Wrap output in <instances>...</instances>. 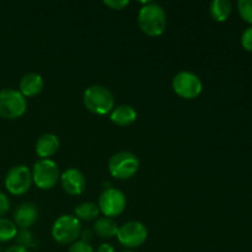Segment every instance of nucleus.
I'll list each match as a JSON object with an SVG mask.
<instances>
[{
  "mask_svg": "<svg viewBox=\"0 0 252 252\" xmlns=\"http://www.w3.org/2000/svg\"><path fill=\"white\" fill-rule=\"evenodd\" d=\"M137 116V111L132 106L121 105L111 111L110 118L115 125L120 126V127H127V126H130L135 122Z\"/></svg>",
  "mask_w": 252,
  "mask_h": 252,
  "instance_id": "nucleus-15",
  "label": "nucleus"
},
{
  "mask_svg": "<svg viewBox=\"0 0 252 252\" xmlns=\"http://www.w3.org/2000/svg\"><path fill=\"white\" fill-rule=\"evenodd\" d=\"M27 110V101L19 90L7 88L0 90V117L16 120L22 117Z\"/></svg>",
  "mask_w": 252,
  "mask_h": 252,
  "instance_id": "nucleus-4",
  "label": "nucleus"
},
{
  "mask_svg": "<svg viewBox=\"0 0 252 252\" xmlns=\"http://www.w3.org/2000/svg\"><path fill=\"white\" fill-rule=\"evenodd\" d=\"M44 88V81L39 74L37 73H29L25 74L21 78L19 84L20 93L22 94L25 98L26 97H33L38 94L42 93Z\"/></svg>",
  "mask_w": 252,
  "mask_h": 252,
  "instance_id": "nucleus-13",
  "label": "nucleus"
},
{
  "mask_svg": "<svg viewBox=\"0 0 252 252\" xmlns=\"http://www.w3.org/2000/svg\"><path fill=\"white\" fill-rule=\"evenodd\" d=\"M31 172L33 184L44 191L53 189L61 179L58 165L51 159L37 160Z\"/></svg>",
  "mask_w": 252,
  "mask_h": 252,
  "instance_id": "nucleus-6",
  "label": "nucleus"
},
{
  "mask_svg": "<svg viewBox=\"0 0 252 252\" xmlns=\"http://www.w3.org/2000/svg\"><path fill=\"white\" fill-rule=\"evenodd\" d=\"M117 239L125 248L137 249L147 241L148 229L140 221H127L122 226H118Z\"/></svg>",
  "mask_w": 252,
  "mask_h": 252,
  "instance_id": "nucleus-10",
  "label": "nucleus"
},
{
  "mask_svg": "<svg viewBox=\"0 0 252 252\" xmlns=\"http://www.w3.org/2000/svg\"><path fill=\"white\" fill-rule=\"evenodd\" d=\"M139 159L130 152H118L108 161V171L117 180H128L139 170Z\"/></svg>",
  "mask_w": 252,
  "mask_h": 252,
  "instance_id": "nucleus-5",
  "label": "nucleus"
},
{
  "mask_svg": "<svg viewBox=\"0 0 252 252\" xmlns=\"http://www.w3.org/2000/svg\"><path fill=\"white\" fill-rule=\"evenodd\" d=\"M241 46L246 51L252 52V26L248 27L241 34Z\"/></svg>",
  "mask_w": 252,
  "mask_h": 252,
  "instance_id": "nucleus-23",
  "label": "nucleus"
},
{
  "mask_svg": "<svg viewBox=\"0 0 252 252\" xmlns=\"http://www.w3.org/2000/svg\"><path fill=\"white\" fill-rule=\"evenodd\" d=\"M0 252H2V251H1V248H0Z\"/></svg>",
  "mask_w": 252,
  "mask_h": 252,
  "instance_id": "nucleus-30",
  "label": "nucleus"
},
{
  "mask_svg": "<svg viewBox=\"0 0 252 252\" xmlns=\"http://www.w3.org/2000/svg\"><path fill=\"white\" fill-rule=\"evenodd\" d=\"M4 252H30V251L26 250V249L21 248V246H19V245H14V246H10V248H7Z\"/></svg>",
  "mask_w": 252,
  "mask_h": 252,
  "instance_id": "nucleus-28",
  "label": "nucleus"
},
{
  "mask_svg": "<svg viewBox=\"0 0 252 252\" xmlns=\"http://www.w3.org/2000/svg\"><path fill=\"white\" fill-rule=\"evenodd\" d=\"M94 231L102 239H112L117 236L118 225L112 218L102 217L96 219L94 224Z\"/></svg>",
  "mask_w": 252,
  "mask_h": 252,
  "instance_id": "nucleus-16",
  "label": "nucleus"
},
{
  "mask_svg": "<svg viewBox=\"0 0 252 252\" xmlns=\"http://www.w3.org/2000/svg\"><path fill=\"white\" fill-rule=\"evenodd\" d=\"M59 180L64 191L70 196H80L86 187V180L83 172L74 167L65 170Z\"/></svg>",
  "mask_w": 252,
  "mask_h": 252,
  "instance_id": "nucleus-11",
  "label": "nucleus"
},
{
  "mask_svg": "<svg viewBox=\"0 0 252 252\" xmlns=\"http://www.w3.org/2000/svg\"><path fill=\"white\" fill-rule=\"evenodd\" d=\"M172 89L180 97L192 100L201 95L203 84L199 76L192 71H180L172 79Z\"/></svg>",
  "mask_w": 252,
  "mask_h": 252,
  "instance_id": "nucleus-8",
  "label": "nucleus"
},
{
  "mask_svg": "<svg viewBox=\"0 0 252 252\" xmlns=\"http://www.w3.org/2000/svg\"><path fill=\"white\" fill-rule=\"evenodd\" d=\"M17 226L7 218H0V243H9L17 235Z\"/></svg>",
  "mask_w": 252,
  "mask_h": 252,
  "instance_id": "nucleus-19",
  "label": "nucleus"
},
{
  "mask_svg": "<svg viewBox=\"0 0 252 252\" xmlns=\"http://www.w3.org/2000/svg\"><path fill=\"white\" fill-rule=\"evenodd\" d=\"M38 218V209L32 202H24L14 211V223L20 229H30Z\"/></svg>",
  "mask_w": 252,
  "mask_h": 252,
  "instance_id": "nucleus-12",
  "label": "nucleus"
},
{
  "mask_svg": "<svg viewBox=\"0 0 252 252\" xmlns=\"http://www.w3.org/2000/svg\"><path fill=\"white\" fill-rule=\"evenodd\" d=\"M98 209L107 218H115L125 212L127 199L122 191L113 187H108L98 197Z\"/></svg>",
  "mask_w": 252,
  "mask_h": 252,
  "instance_id": "nucleus-9",
  "label": "nucleus"
},
{
  "mask_svg": "<svg viewBox=\"0 0 252 252\" xmlns=\"http://www.w3.org/2000/svg\"><path fill=\"white\" fill-rule=\"evenodd\" d=\"M138 26L149 37H158L166 29V14L161 5L147 2L138 12Z\"/></svg>",
  "mask_w": 252,
  "mask_h": 252,
  "instance_id": "nucleus-1",
  "label": "nucleus"
},
{
  "mask_svg": "<svg viewBox=\"0 0 252 252\" xmlns=\"http://www.w3.org/2000/svg\"><path fill=\"white\" fill-rule=\"evenodd\" d=\"M10 209V201L4 192L0 191V218L5 216Z\"/></svg>",
  "mask_w": 252,
  "mask_h": 252,
  "instance_id": "nucleus-25",
  "label": "nucleus"
},
{
  "mask_svg": "<svg viewBox=\"0 0 252 252\" xmlns=\"http://www.w3.org/2000/svg\"><path fill=\"white\" fill-rule=\"evenodd\" d=\"M93 236H94V233L90 230V229H85V230H81V234H80L81 241H85V243L90 244V241L93 240Z\"/></svg>",
  "mask_w": 252,
  "mask_h": 252,
  "instance_id": "nucleus-26",
  "label": "nucleus"
},
{
  "mask_svg": "<svg viewBox=\"0 0 252 252\" xmlns=\"http://www.w3.org/2000/svg\"><path fill=\"white\" fill-rule=\"evenodd\" d=\"M103 4L112 10H122L126 6H128L129 1L128 0H105Z\"/></svg>",
  "mask_w": 252,
  "mask_h": 252,
  "instance_id": "nucleus-24",
  "label": "nucleus"
},
{
  "mask_svg": "<svg viewBox=\"0 0 252 252\" xmlns=\"http://www.w3.org/2000/svg\"><path fill=\"white\" fill-rule=\"evenodd\" d=\"M59 138L53 133H46L41 135L36 142V153L41 159H49L59 149Z\"/></svg>",
  "mask_w": 252,
  "mask_h": 252,
  "instance_id": "nucleus-14",
  "label": "nucleus"
},
{
  "mask_svg": "<svg viewBox=\"0 0 252 252\" xmlns=\"http://www.w3.org/2000/svg\"><path fill=\"white\" fill-rule=\"evenodd\" d=\"M68 252H95V250H94V248L89 243L78 240L71 244Z\"/></svg>",
  "mask_w": 252,
  "mask_h": 252,
  "instance_id": "nucleus-22",
  "label": "nucleus"
},
{
  "mask_svg": "<svg viewBox=\"0 0 252 252\" xmlns=\"http://www.w3.org/2000/svg\"><path fill=\"white\" fill-rule=\"evenodd\" d=\"M75 212V217L79 220L84 221H93L97 219L98 214H100V209L98 206L94 202H83L76 208L74 209Z\"/></svg>",
  "mask_w": 252,
  "mask_h": 252,
  "instance_id": "nucleus-18",
  "label": "nucleus"
},
{
  "mask_svg": "<svg viewBox=\"0 0 252 252\" xmlns=\"http://www.w3.org/2000/svg\"><path fill=\"white\" fill-rule=\"evenodd\" d=\"M122 252H133V251H130V250H126V251H122Z\"/></svg>",
  "mask_w": 252,
  "mask_h": 252,
  "instance_id": "nucleus-29",
  "label": "nucleus"
},
{
  "mask_svg": "<svg viewBox=\"0 0 252 252\" xmlns=\"http://www.w3.org/2000/svg\"><path fill=\"white\" fill-rule=\"evenodd\" d=\"M81 234V223L75 216L64 214L54 221L52 226V236L61 245H71L78 241Z\"/></svg>",
  "mask_w": 252,
  "mask_h": 252,
  "instance_id": "nucleus-3",
  "label": "nucleus"
},
{
  "mask_svg": "<svg viewBox=\"0 0 252 252\" xmlns=\"http://www.w3.org/2000/svg\"><path fill=\"white\" fill-rule=\"evenodd\" d=\"M233 4L229 0H213L209 5V12L212 19L218 22H224L230 16Z\"/></svg>",
  "mask_w": 252,
  "mask_h": 252,
  "instance_id": "nucleus-17",
  "label": "nucleus"
},
{
  "mask_svg": "<svg viewBox=\"0 0 252 252\" xmlns=\"http://www.w3.org/2000/svg\"><path fill=\"white\" fill-rule=\"evenodd\" d=\"M32 172L25 165H16L7 171L5 176V189L12 196L27 193L32 186Z\"/></svg>",
  "mask_w": 252,
  "mask_h": 252,
  "instance_id": "nucleus-7",
  "label": "nucleus"
},
{
  "mask_svg": "<svg viewBox=\"0 0 252 252\" xmlns=\"http://www.w3.org/2000/svg\"><path fill=\"white\" fill-rule=\"evenodd\" d=\"M96 252H116V251H115V248H113L112 245L105 243V244H101V245L98 246Z\"/></svg>",
  "mask_w": 252,
  "mask_h": 252,
  "instance_id": "nucleus-27",
  "label": "nucleus"
},
{
  "mask_svg": "<svg viewBox=\"0 0 252 252\" xmlns=\"http://www.w3.org/2000/svg\"><path fill=\"white\" fill-rule=\"evenodd\" d=\"M238 10L244 21L252 25V0H239Z\"/></svg>",
  "mask_w": 252,
  "mask_h": 252,
  "instance_id": "nucleus-21",
  "label": "nucleus"
},
{
  "mask_svg": "<svg viewBox=\"0 0 252 252\" xmlns=\"http://www.w3.org/2000/svg\"><path fill=\"white\" fill-rule=\"evenodd\" d=\"M83 102L90 112L105 116L115 108V96L106 86L91 85L84 91Z\"/></svg>",
  "mask_w": 252,
  "mask_h": 252,
  "instance_id": "nucleus-2",
  "label": "nucleus"
},
{
  "mask_svg": "<svg viewBox=\"0 0 252 252\" xmlns=\"http://www.w3.org/2000/svg\"><path fill=\"white\" fill-rule=\"evenodd\" d=\"M16 240V245L21 246V248L30 250V249H34L37 246V240L34 239L33 234L29 230V229H20L17 231V235L15 238Z\"/></svg>",
  "mask_w": 252,
  "mask_h": 252,
  "instance_id": "nucleus-20",
  "label": "nucleus"
}]
</instances>
